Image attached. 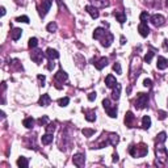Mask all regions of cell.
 Masks as SVG:
<instances>
[{
  "label": "cell",
  "mask_w": 168,
  "mask_h": 168,
  "mask_svg": "<svg viewBox=\"0 0 168 168\" xmlns=\"http://www.w3.org/2000/svg\"><path fill=\"white\" fill-rule=\"evenodd\" d=\"M57 28H58V26H57V24H55V22H50V24H47V26H46L47 32H51V33L57 30Z\"/></svg>",
  "instance_id": "33"
},
{
  "label": "cell",
  "mask_w": 168,
  "mask_h": 168,
  "mask_svg": "<svg viewBox=\"0 0 168 168\" xmlns=\"http://www.w3.org/2000/svg\"><path fill=\"white\" fill-rule=\"evenodd\" d=\"M46 55L49 59H58V58H59V52H58L57 50L51 49V47H49V49L46 50Z\"/></svg>",
  "instance_id": "16"
},
{
  "label": "cell",
  "mask_w": 168,
  "mask_h": 168,
  "mask_svg": "<svg viewBox=\"0 0 168 168\" xmlns=\"http://www.w3.org/2000/svg\"><path fill=\"white\" fill-rule=\"evenodd\" d=\"M17 165H18V167H21V168H26L29 165L28 159H26L25 156H20L17 159Z\"/></svg>",
  "instance_id": "25"
},
{
  "label": "cell",
  "mask_w": 168,
  "mask_h": 168,
  "mask_svg": "<svg viewBox=\"0 0 168 168\" xmlns=\"http://www.w3.org/2000/svg\"><path fill=\"white\" fill-rule=\"evenodd\" d=\"M105 32H106V30L102 29V28H96V29H94V32H93V38L94 39H100L105 34Z\"/></svg>",
  "instance_id": "23"
},
{
  "label": "cell",
  "mask_w": 168,
  "mask_h": 168,
  "mask_svg": "<svg viewBox=\"0 0 168 168\" xmlns=\"http://www.w3.org/2000/svg\"><path fill=\"white\" fill-rule=\"evenodd\" d=\"M0 10H1V16H4L5 15V8L1 7V8H0Z\"/></svg>",
  "instance_id": "48"
},
{
  "label": "cell",
  "mask_w": 168,
  "mask_h": 168,
  "mask_svg": "<svg viewBox=\"0 0 168 168\" xmlns=\"http://www.w3.org/2000/svg\"><path fill=\"white\" fill-rule=\"evenodd\" d=\"M37 79H38V81H39V85L43 87L45 83H46V78H45L43 75H38V76H37Z\"/></svg>",
  "instance_id": "39"
},
{
  "label": "cell",
  "mask_w": 168,
  "mask_h": 168,
  "mask_svg": "<svg viewBox=\"0 0 168 168\" xmlns=\"http://www.w3.org/2000/svg\"><path fill=\"white\" fill-rule=\"evenodd\" d=\"M150 126H151V118L148 116H143V118H142V127L144 130H147V129H150Z\"/></svg>",
  "instance_id": "22"
},
{
  "label": "cell",
  "mask_w": 168,
  "mask_h": 168,
  "mask_svg": "<svg viewBox=\"0 0 168 168\" xmlns=\"http://www.w3.org/2000/svg\"><path fill=\"white\" fill-rule=\"evenodd\" d=\"M47 121H49V117H47V116H43V117H41L38 121H37V122H38V125L45 126L47 123Z\"/></svg>",
  "instance_id": "35"
},
{
  "label": "cell",
  "mask_w": 168,
  "mask_h": 168,
  "mask_svg": "<svg viewBox=\"0 0 168 168\" xmlns=\"http://www.w3.org/2000/svg\"><path fill=\"white\" fill-rule=\"evenodd\" d=\"M51 4H52V0H43V1H42V5H41V8H39V16H41V17L46 16V13L50 10Z\"/></svg>",
  "instance_id": "6"
},
{
  "label": "cell",
  "mask_w": 168,
  "mask_h": 168,
  "mask_svg": "<svg viewBox=\"0 0 168 168\" xmlns=\"http://www.w3.org/2000/svg\"><path fill=\"white\" fill-rule=\"evenodd\" d=\"M138 32L142 37H147L150 34V28L147 25V22H141L138 25Z\"/></svg>",
  "instance_id": "10"
},
{
  "label": "cell",
  "mask_w": 168,
  "mask_h": 168,
  "mask_svg": "<svg viewBox=\"0 0 168 168\" xmlns=\"http://www.w3.org/2000/svg\"><path fill=\"white\" fill-rule=\"evenodd\" d=\"M113 162H118V155L117 154L113 155Z\"/></svg>",
  "instance_id": "47"
},
{
  "label": "cell",
  "mask_w": 168,
  "mask_h": 168,
  "mask_svg": "<svg viewBox=\"0 0 168 168\" xmlns=\"http://www.w3.org/2000/svg\"><path fill=\"white\" fill-rule=\"evenodd\" d=\"M94 99H96V92H91V93L88 94V100L89 101H93Z\"/></svg>",
  "instance_id": "43"
},
{
  "label": "cell",
  "mask_w": 168,
  "mask_h": 168,
  "mask_svg": "<svg viewBox=\"0 0 168 168\" xmlns=\"http://www.w3.org/2000/svg\"><path fill=\"white\" fill-rule=\"evenodd\" d=\"M139 18H141L142 22H147V21L150 20V15L147 12H142L141 16H139Z\"/></svg>",
  "instance_id": "32"
},
{
  "label": "cell",
  "mask_w": 168,
  "mask_h": 168,
  "mask_svg": "<svg viewBox=\"0 0 168 168\" xmlns=\"http://www.w3.org/2000/svg\"><path fill=\"white\" fill-rule=\"evenodd\" d=\"M120 93H121V84H116L114 87H113V93H112V97L114 100H118L120 99Z\"/></svg>",
  "instance_id": "21"
},
{
  "label": "cell",
  "mask_w": 168,
  "mask_h": 168,
  "mask_svg": "<svg viewBox=\"0 0 168 168\" xmlns=\"http://www.w3.org/2000/svg\"><path fill=\"white\" fill-rule=\"evenodd\" d=\"M55 130V125L54 123H49V125L46 126V133H51L52 134V131Z\"/></svg>",
  "instance_id": "41"
},
{
  "label": "cell",
  "mask_w": 168,
  "mask_h": 168,
  "mask_svg": "<svg viewBox=\"0 0 168 168\" xmlns=\"http://www.w3.org/2000/svg\"><path fill=\"white\" fill-rule=\"evenodd\" d=\"M106 138H108V142H109V144H112V146H116V144L120 142V138H118V135H117V134H114V133H110L109 136H106Z\"/></svg>",
  "instance_id": "18"
},
{
  "label": "cell",
  "mask_w": 168,
  "mask_h": 168,
  "mask_svg": "<svg viewBox=\"0 0 168 168\" xmlns=\"http://www.w3.org/2000/svg\"><path fill=\"white\" fill-rule=\"evenodd\" d=\"M165 5H167V8H168V0H165Z\"/></svg>",
  "instance_id": "49"
},
{
  "label": "cell",
  "mask_w": 168,
  "mask_h": 168,
  "mask_svg": "<svg viewBox=\"0 0 168 168\" xmlns=\"http://www.w3.org/2000/svg\"><path fill=\"white\" fill-rule=\"evenodd\" d=\"M167 102H168V101H167Z\"/></svg>",
  "instance_id": "51"
},
{
  "label": "cell",
  "mask_w": 168,
  "mask_h": 168,
  "mask_svg": "<svg viewBox=\"0 0 168 168\" xmlns=\"http://www.w3.org/2000/svg\"><path fill=\"white\" fill-rule=\"evenodd\" d=\"M165 139H167V134H165L164 131H162V133H159L156 135V142H158V143H164Z\"/></svg>",
  "instance_id": "29"
},
{
  "label": "cell",
  "mask_w": 168,
  "mask_h": 168,
  "mask_svg": "<svg viewBox=\"0 0 168 168\" xmlns=\"http://www.w3.org/2000/svg\"><path fill=\"white\" fill-rule=\"evenodd\" d=\"M126 43V39H125V37H121V45H125Z\"/></svg>",
  "instance_id": "46"
},
{
  "label": "cell",
  "mask_w": 168,
  "mask_h": 168,
  "mask_svg": "<svg viewBox=\"0 0 168 168\" xmlns=\"http://www.w3.org/2000/svg\"><path fill=\"white\" fill-rule=\"evenodd\" d=\"M100 41H101V45L104 47H109L113 42V34L109 33V32H105V34L100 38Z\"/></svg>",
  "instance_id": "7"
},
{
  "label": "cell",
  "mask_w": 168,
  "mask_h": 168,
  "mask_svg": "<svg viewBox=\"0 0 168 168\" xmlns=\"http://www.w3.org/2000/svg\"><path fill=\"white\" fill-rule=\"evenodd\" d=\"M147 102H148V94L146 93H138L135 99V108L136 109H143L147 106Z\"/></svg>",
  "instance_id": "2"
},
{
  "label": "cell",
  "mask_w": 168,
  "mask_h": 168,
  "mask_svg": "<svg viewBox=\"0 0 168 168\" xmlns=\"http://www.w3.org/2000/svg\"><path fill=\"white\" fill-rule=\"evenodd\" d=\"M43 52H42V50H38V49H36V50H32V52H30V58H32V60H33L34 63H37V64H39V63H42V60H43Z\"/></svg>",
  "instance_id": "5"
},
{
  "label": "cell",
  "mask_w": 168,
  "mask_h": 168,
  "mask_svg": "<svg viewBox=\"0 0 168 168\" xmlns=\"http://www.w3.org/2000/svg\"><path fill=\"white\" fill-rule=\"evenodd\" d=\"M147 151H148V148L144 143H139L138 146H131L129 148V152L133 158H143L144 155H147Z\"/></svg>",
  "instance_id": "1"
},
{
  "label": "cell",
  "mask_w": 168,
  "mask_h": 168,
  "mask_svg": "<svg viewBox=\"0 0 168 168\" xmlns=\"http://www.w3.org/2000/svg\"><path fill=\"white\" fill-rule=\"evenodd\" d=\"M50 102H51V99H50V96L47 93L42 94L38 100V104L41 105V106H47V105H50Z\"/></svg>",
  "instance_id": "13"
},
{
  "label": "cell",
  "mask_w": 168,
  "mask_h": 168,
  "mask_svg": "<svg viewBox=\"0 0 168 168\" xmlns=\"http://www.w3.org/2000/svg\"><path fill=\"white\" fill-rule=\"evenodd\" d=\"M84 113H85V120L88 121V122H93V121L96 120V113H94V110H84Z\"/></svg>",
  "instance_id": "19"
},
{
  "label": "cell",
  "mask_w": 168,
  "mask_h": 168,
  "mask_svg": "<svg viewBox=\"0 0 168 168\" xmlns=\"http://www.w3.org/2000/svg\"><path fill=\"white\" fill-rule=\"evenodd\" d=\"M83 134L84 136H92L94 134V130H92V129H83Z\"/></svg>",
  "instance_id": "36"
},
{
  "label": "cell",
  "mask_w": 168,
  "mask_h": 168,
  "mask_svg": "<svg viewBox=\"0 0 168 168\" xmlns=\"http://www.w3.org/2000/svg\"><path fill=\"white\" fill-rule=\"evenodd\" d=\"M143 85L146 87V88H151V87H152V81L150 80V79H144V80H143Z\"/></svg>",
  "instance_id": "42"
},
{
  "label": "cell",
  "mask_w": 168,
  "mask_h": 168,
  "mask_svg": "<svg viewBox=\"0 0 168 168\" xmlns=\"http://www.w3.org/2000/svg\"><path fill=\"white\" fill-rule=\"evenodd\" d=\"M113 70H114L118 75H121V74H122V68H121V64L118 62H116L114 64H113Z\"/></svg>",
  "instance_id": "34"
},
{
  "label": "cell",
  "mask_w": 168,
  "mask_h": 168,
  "mask_svg": "<svg viewBox=\"0 0 168 168\" xmlns=\"http://www.w3.org/2000/svg\"><path fill=\"white\" fill-rule=\"evenodd\" d=\"M52 68H54V63H52L51 60H50V62H49V66H47V70H50V71H51Z\"/></svg>",
  "instance_id": "44"
},
{
  "label": "cell",
  "mask_w": 168,
  "mask_h": 168,
  "mask_svg": "<svg viewBox=\"0 0 168 168\" xmlns=\"http://www.w3.org/2000/svg\"><path fill=\"white\" fill-rule=\"evenodd\" d=\"M155 154H156L158 160H160V164H164V162L168 158V152H167V150H165V147L162 146V144H160V146H156Z\"/></svg>",
  "instance_id": "4"
},
{
  "label": "cell",
  "mask_w": 168,
  "mask_h": 168,
  "mask_svg": "<svg viewBox=\"0 0 168 168\" xmlns=\"http://www.w3.org/2000/svg\"><path fill=\"white\" fill-rule=\"evenodd\" d=\"M72 162L76 167H84V163H85V156L84 154H75L72 158Z\"/></svg>",
  "instance_id": "9"
},
{
  "label": "cell",
  "mask_w": 168,
  "mask_h": 168,
  "mask_svg": "<svg viewBox=\"0 0 168 168\" xmlns=\"http://www.w3.org/2000/svg\"><path fill=\"white\" fill-rule=\"evenodd\" d=\"M16 21H18V22H25V24H29V17H28V16H20V17L16 18Z\"/></svg>",
  "instance_id": "38"
},
{
  "label": "cell",
  "mask_w": 168,
  "mask_h": 168,
  "mask_svg": "<svg viewBox=\"0 0 168 168\" xmlns=\"http://www.w3.org/2000/svg\"><path fill=\"white\" fill-rule=\"evenodd\" d=\"M37 45H38V39H37L36 37H33V38H30V39H29V43H28V46L30 47V49H36V47H37Z\"/></svg>",
  "instance_id": "30"
},
{
  "label": "cell",
  "mask_w": 168,
  "mask_h": 168,
  "mask_svg": "<svg viewBox=\"0 0 168 168\" xmlns=\"http://www.w3.org/2000/svg\"><path fill=\"white\" fill-rule=\"evenodd\" d=\"M152 58H154V52H152V51H148L146 55H144V62L150 63V62H151Z\"/></svg>",
  "instance_id": "37"
},
{
  "label": "cell",
  "mask_w": 168,
  "mask_h": 168,
  "mask_svg": "<svg viewBox=\"0 0 168 168\" xmlns=\"http://www.w3.org/2000/svg\"><path fill=\"white\" fill-rule=\"evenodd\" d=\"M68 102H70V99H68V97H63V99L58 100V104H59L60 106H67Z\"/></svg>",
  "instance_id": "31"
},
{
  "label": "cell",
  "mask_w": 168,
  "mask_h": 168,
  "mask_svg": "<svg viewBox=\"0 0 168 168\" xmlns=\"http://www.w3.org/2000/svg\"><path fill=\"white\" fill-rule=\"evenodd\" d=\"M41 139H42V143H43V144H50V143L52 142V134H51V133L43 134Z\"/></svg>",
  "instance_id": "24"
},
{
  "label": "cell",
  "mask_w": 168,
  "mask_h": 168,
  "mask_svg": "<svg viewBox=\"0 0 168 168\" xmlns=\"http://www.w3.org/2000/svg\"><path fill=\"white\" fill-rule=\"evenodd\" d=\"M85 10L91 15V17L92 18H97L100 16V13H99V10H97V8L96 7H93V5H87L85 7Z\"/></svg>",
  "instance_id": "12"
},
{
  "label": "cell",
  "mask_w": 168,
  "mask_h": 168,
  "mask_svg": "<svg viewBox=\"0 0 168 168\" xmlns=\"http://www.w3.org/2000/svg\"><path fill=\"white\" fill-rule=\"evenodd\" d=\"M67 79H68V75L63 70H59L57 74H55V80L57 81H66Z\"/></svg>",
  "instance_id": "15"
},
{
  "label": "cell",
  "mask_w": 168,
  "mask_h": 168,
  "mask_svg": "<svg viewBox=\"0 0 168 168\" xmlns=\"http://www.w3.org/2000/svg\"><path fill=\"white\" fill-rule=\"evenodd\" d=\"M163 47H164L165 50H168V39H164V42H163Z\"/></svg>",
  "instance_id": "45"
},
{
  "label": "cell",
  "mask_w": 168,
  "mask_h": 168,
  "mask_svg": "<svg viewBox=\"0 0 168 168\" xmlns=\"http://www.w3.org/2000/svg\"><path fill=\"white\" fill-rule=\"evenodd\" d=\"M22 125L25 126L26 129H32L33 127V125H34V120L32 117H28V118H25V120L22 121Z\"/></svg>",
  "instance_id": "27"
},
{
  "label": "cell",
  "mask_w": 168,
  "mask_h": 168,
  "mask_svg": "<svg viewBox=\"0 0 168 168\" xmlns=\"http://www.w3.org/2000/svg\"><path fill=\"white\" fill-rule=\"evenodd\" d=\"M165 117H167V113L164 110H158V118L159 120H164Z\"/></svg>",
  "instance_id": "40"
},
{
  "label": "cell",
  "mask_w": 168,
  "mask_h": 168,
  "mask_svg": "<svg viewBox=\"0 0 168 168\" xmlns=\"http://www.w3.org/2000/svg\"><path fill=\"white\" fill-rule=\"evenodd\" d=\"M21 34H22V30H21L20 28H15L12 30V39L13 41H17V39L21 37Z\"/></svg>",
  "instance_id": "26"
},
{
  "label": "cell",
  "mask_w": 168,
  "mask_h": 168,
  "mask_svg": "<svg viewBox=\"0 0 168 168\" xmlns=\"http://www.w3.org/2000/svg\"><path fill=\"white\" fill-rule=\"evenodd\" d=\"M156 66H158V68L159 70H164L165 67H167V59H165L164 57H158V63H156Z\"/></svg>",
  "instance_id": "20"
},
{
  "label": "cell",
  "mask_w": 168,
  "mask_h": 168,
  "mask_svg": "<svg viewBox=\"0 0 168 168\" xmlns=\"http://www.w3.org/2000/svg\"><path fill=\"white\" fill-rule=\"evenodd\" d=\"M114 16H116V18L120 21V24H123L126 21V15L123 12H114Z\"/></svg>",
  "instance_id": "28"
},
{
  "label": "cell",
  "mask_w": 168,
  "mask_h": 168,
  "mask_svg": "<svg viewBox=\"0 0 168 168\" xmlns=\"http://www.w3.org/2000/svg\"><path fill=\"white\" fill-rule=\"evenodd\" d=\"M167 64H168V60H167Z\"/></svg>",
  "instance_id": "50"
},
{
  "label": "cell",
  "mask_w": 168,
  "mask_h": 168,
  "mask_svg": "<svg viewBox=\"0 0 168 168\" xmlns=\"http://www.w3.org/2000/svg\"><path fill=\"white\" fill-rule=\"evenodd\" d=\"M105 84H106L108 88H113V87L117 84V81H116V78L113 75H108L106 78H105Z\"/></svg>",
  "instance_id": "17"
},
{
  "label": "cell",
  "mask_w": 168,
  "mask_h": 168,
  "mask_svg": "<svg viewBox=\"0 0 168 168\" xmlns=\"http://www.w3.org/2000/svg\"><path fill=\"white\" fill-rule=\"evenodd\" d=\"M102 106H104L105 112L108 113L109 117H112V118L117 117V106H112L109 99H104V101H102Z\"/></svg>",
  "instance_id": "3"
},
{
  "label": "cell",
  "mask_w": 168,
  "mask_h": 168,
  "mask_svg": "<svg viewBox=\"0 0 168 168\" xmlns=\"http://www.w3.org/2000/svg\"><path fill=\"white\" fill-rule=\"evenodd\" d=\"M134 120H135V117H134L133 112H126V116H125V123L126 126H129V127H133V123H134Z\"/></svg>",
  "instance_id": "11"
},
{
  "label": "cell",
  "mask_w": 168,
  "mask_h": 168,
  "mask_svg": "<svg viewBox=\"0 0 168 168\" xmlns=\"http://www.w3.org/2000/svg\"><path fill=\"white\" fill-rule=\"evenodd\" d=\"M106 64H108V58H105V57L100 58L97 62H94V67H96L97 70H102Z\"/></svg>",
  "instance_id": "14"
},
{
  "label": "cell",
  "mask_w": 168,
  "mask_h": 168,
  "mask_svg": "<svg viewBox=\"0 0 168 168\" xmlns=\"http://www.w3.org/2000/svg\"><path fill=\"white\" fill-rule=\"evenodd\" d=\"M150 21H151L152 25H155V26H162L163 24H164L165 18H164V16L156 13V15H152L151 17H150Z\"/></svg>",
  "instance_id": "8"
}]
</instances>
